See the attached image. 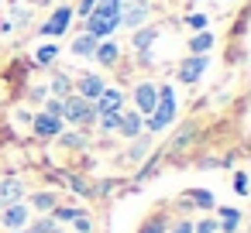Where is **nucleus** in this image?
Listing matches in <instances>:
<instances>
[{"instance_id":"1","label":"nucleus","mask_w":251,"mask_h":233,"mask_svg":"<svg viewBox=\"0 0 251 233\" xmlns=\"http://www.w3.org/2000/svg\"><path fill=\"white\" fill-rule=\"evenodd\" d=\"M117 24H121V0H97L93 14L86 18V35L100 42L110 31H117Z\"/></svg>"},{"instance_id":"2","label":"nucleus","mask_w":251,"mask_h":233,"mask_svg":"<svg viewBox=\"0 0 251 233\" xmlns=\"http://www.w3.org/2000/svg\"><path fill=\"white\" fill-rule=\"evenodd\" d=\"M155 89H158V103H155V110L148 117V127L151 130H165L176 120V93H172V86H155Z\"/></svg>"},{"instance_id":"3","label":"nucleus","mask_w":251,"mask_h":233,"mask_svg":"<svg viewBox=\"0 0 251 233\" xmlns=\"http://www.w3.org/2000/svg\"><path fill=\"white\" fill-rule=\"evenodd\" d=\"M62 117L73 120V124H90V120L97 117V110H93L90 100H83V96H66V100H62Z\"/></svg>"},{"instance_id":"4","label":"nucleus","mask_w":251,"mask_h":233,"mask_svg":"<svg viewBox=\"0 0 251 233\" xmlns=\"http://www.w3.org/2000/svg\"><path fill=\"white\" fill-rule=\"evenodd\" d=\"M148 14H151L148 0H121V24L141 28V21H148Z\"/></svg>"},{"instance_id":"5","label":"nucleus","mask_w":251,"mask_h":233,"mask_svg":"<svg viewBox=\"0 0 251 233\" xmlns=\"http://www.w3.org/2000/svg\"><path fill=\"white\" fill-rule=\"evenodd\" d=\"M134 103H138V113H141V117H151V110H155V103H158L155 83H141V86L134 89Z\"/></svg>"},{"instance_id":"6","label":"nucleus","mask_w":251,"mask_h":233,"mask_svg":"<svg viewBox=\"0 0 251 233\" xmlns=\"http://www.w3.org/2000/svg\"><path fill=\"white\" fill-rule=\"evenodd\" d=\"M69 21H73V7H59L49 21H45V28H42V35H49V38H59L66 28H69Z\"/></svg>"},{"instance_id":"7","label":"nucleus","mask_w":251,"mask_h":233,"mask_svg":"<svg viewBox=\"0 0 251 233\" xmlns=\"http://www.w3.org/2000/svg\"><path fill=\"white\" fill-rule=\"evenodd\" d=\"M4 226L7 230H25L28 226V206L25 202H14V206H4Z\"/></svg>"},{"instance_id":"8","label":"nucleus","mask_w":251,"mask_h":233,"mask_svg":"<svg viewBox=\"0 0 251 233\" xmlns=\"http://www.w3.org/2000/svg\"><path fill=\"white\" fill-rule=\"evenodd\" d=\"M121 103H124V93L107 86V89L97 96V106H93V110H97V113H121Z\"/></svg>"},{"instance_id":"9","label":"nucleus","mask_w":251,"mask_h":233,"mask_svg":"<svg viewBox=\"0 0 251 233\" xmlns=\"http://www.w3.org/2000/svg\"><path fill=\"white\" fill-rule=\"evenodd\" d=\"M21 195H25V185L18 178H4V182H0V209L21 202Z\"/></svg>"},{"instance_id":"10","label":"nucleus","mask_w":251,"mask_h":233,"mask_svg":"<svg viewBox=\"0 0 251 233\" xmlns=\"http://www.w3.org/2000/svg\"><path fill=\"white\" fill-rule=\"evenodd\" d=\"M203 69H206V59H203V55H193V59H186V62H182L179 79H182V83H196V79L203 76Z\"/></svg>"},{"instance_id":"11","label":"nucleus","mask_w":251,"mask_h":233,"mask_svg":"<svg viewBox=\"0 0 251 233\" xmlns=\"http://www.w3.org/2000/svg\"><path fill=\"white\" fill-rule=\"evenodd\" d=\"M59 130H62V120L59 117H49V113H38L35 117V134L38 137H55Z\"/></svg>"},{"instance_id":"12","label":"nucleus","mask_w":251,"mask_h":233,"mask_svg":"<svg viewBox=\"0 0 251 233\" xmlns=\"http://www.w3.org/2000/svg\"><path fill=\"white\" fill-rule=\"evenodd\" d=\"M103 89H107V86H103L100 76H83V79H79V96H83V100H97Z\"/></svg>"},{"instance_id":"13","label":"nucleus","mask_w":251,"mask_h":233,"mask_svg":"<svg viewBox=\"0 0 251 233\" xmlns=\"http://www.w3.org/2000/svg\"><path fill=\"white\" fill-rule=\"evenodd\" d=\"M117 130H121L124 137H138V134H141V113H121Z\"/></svg>"},{"instance_id":"14","label":"nucleus","mask_w":251,"mask_h":233,"mask_svg":"<svg viewBox=\"0 0 251 233\" xmlns=\"http://www.w3.org/2000/svg\"><path fill=\"white\" fill-rule=\"evenodd\" d=\"M117 55H121V48H117L114 42H103V45H97V52H93V59H97L100 65H114Z\"/></svg>"},{"instance_id":"15","label":"nucleus","mask_w":251,"mask_h":233,"mask_svg":"<svg viewBox=\"0 0 251 233\" xmlns=\"http://www.w3.org/2000/svg\"><path fill=\"white\" fill-rule=\"evenodd\" d=\"M93 52H97V38H93V35H83V38L73 42V55H79V59H93Z\"/></svg>"},{"instance_id":"16","label":"nucleus","mask_w":251,"mask_h":233,"mask_svg":"<svg viewBox=\"0 0 251 233\" xmlns=\"http://www.w3.org/2000/svg\"><path fill=\"white\" fill-rule=\"evenodd\" d=\"M237 223H241V209L224 206V209H220V226H224V233H234V230H237Z\"/></svg>"},{"instance_id":"17","label":"nucleus","mask_w":251,"mask_h":233,"mask_svg":"<svg viewBox=\"0 0 251 233\" xmlns=\"http://www.w3.org/2000/svg\"><path fill=\"white\" fill-rule=\"evenodd\" d=\"M31 206H35V209H42V212H49V209H55V206H59V199H55L52 192H38V195H31Z\"/></svg>"},{"instance_id":"18","label":"nucleus","mask_w":251,"mask_h":233,"mask_svg":"<svg viewBox=\"0 0 251 233\" xmlns=\"http://www.w3.org/2000/svg\"><path fill=\"white\" fill-rule=\"evenodd\" d=\"M28 233H59V223H55L52 216H42V219H35V223L28 226Z\"/></svg>"},{"instance_id":"19","label":"nucleus","mask_w":251,"mask_h":233,"mask_svg":"<svg viewBox=\"0 0 251 233\" xmlns=\"http://www.w3.org/2000/svg\"><path fill=\"white\" fill-rule=\"evenodd\" d=\"M155 38H158V31H155V28H145V31H138V35H134V48H138V52H145Z\"/></svg>"},{"instance_id":"20","label":"nucleus","mask_w":251,"mask_h":233,"mask_svg":"<svg viewBox=\"0 0 251 233\" xmlns=\"http://www.w3.org/2000/svg\"><path fill=\"white\" fill-rule=\"evenodd\" d=\"M210 45H213V35H206V31H203V35H196V38L189 42V48H193V55H203V52H206Z\"/></svg>"},{"instance_id":"21","label":"nucleus","mask_w":251,"mask_h":233,"mask_svg":"<svg viewBox=\"0 0 251 233\" xmlns=\"http://www.w3.org/2000/svg\"><path fill=\"white\" fill-rule=\"evenodd\" d=\"M52 93H55V100H66V96H69V79H66L62 72L52 79Z\"/></svg>"},{"instance_id":"22","label":"nucleus","mask_w":251,"mask_h":233,"mask_svg":"<svg viewBox=\"0 0 251 233\" xmlns=\"http://www.w3.org/2000/svg\"><path fill=\"white\" fill-rule=\"evenodd\" d=\"M55 55H59V48H55V45L38 48V62H42V65H52V62H55Z\"/></svg>"},{"instance_id":"23","label":"nucleus","mask_w":251,"mask_h":233,"mask_svg":"<svg viewBox=\"0 0 251 233\" xmlns=\"http://www.w3.org/2000/svg\"><path fill=\"white\" fill-rule=\"evenodd\" d=\"M117 124H121V113H100V127L103 130H117Z\"/></svg>"},{"instance_id":"24","label":"nucleus","mask_w":251,"mask_h":233,"mask_svg":"<svg viewBox=\"0 0 251 233\" xmlns=\"http://www.w3.org/2000/svg\"><path fill=\"white\" fill-rule=\"evenodd\" d=\"M73 226H76V233H90V230H93V223H90V216H86V212H79V216L73 219Z\"/></svg>"},{"instance_id":"25","label":"nucleus","mask_w":251,"mask_h":233,"mask_svg":"<svg viewBox=\"0 0 251 233\" xmlns=\"http://www.w3.org/2000/svg\"><path fill=\"white\" fill-rule=\"evenodd\" d=\"M193 199H196V206H203V209H210V206H213V195H210L206 189H200V192H193Z\"/></svg>"},{"instance_id":"26","label":"nucleus","mask_w":251,"mask_h":233,"mask_svg":"<svg viewBox=\"0 0 251 233\" xmlns=\"http://www.w3.org/2000/svg\"><path fill=\"white\" fill-rule=\"evenodd\" d=\"M186 24H189L193 31H203V28H206V18H203V14H189V18H186Z\"/></svg>"},{"instance_id":"27","label":"nucleus","mask_w":251,"mask_h":233,"mask_svg":"<svg viewBox=\"0 0 251 233\" xmlns=\"http://www.w3.org/2000/svg\"><path fill=\"white\" fill-rule=\"evenodd\" d=\"M234 189H237V195H248V175L244 171L234 175Z\"/></svg>"},{"instance_id":"28","label":"nucleus","mask_w":251,"mask_h":233,"mask_svg":"<svg viewBox=\"0 0 251 233\" xmlns=\"http://www.w3.org/2000/svg\"><path fill=\"white\" fill-rule=\"evenodd\" d=\"M193 233H217V223H213V219H200V223L193 226Z\"/></svg>"},{"instance_id":"29","label":"nucleus","mask_w":251,"mask_h":233,"mask_svg":"<svg viewBox=\"0 0 251 233\" xmlns=\"http://www.w3.org/2000/svg\"><path fill=\"white\" fill-rule=\"evenodd\" d=\"M45 113H49V117H59V120H62V100H52V103L45 106Z\"/></svg>"},{"instance_id":"30","label":"nucleus","mask_w":251,"mask_h":233,"mask_svg":"<svg viewBox=\"0 0 251 233\" xmlns=\"http://www.w3.org/2000/svg\"><path fill=\"white\" fill-rule=\"evenodd\" d=\"M93 7H97V0H79V7H76V11H79L83 18H90V14H93Z\"/></svg>"},{"instance_id":"31","label":"nucleus","mask_w":251,"mask_h":233,"mask_svg":"<svg viewBox=\"0 0 251 233\" xmlns=\"http://www.w3.org/2000/svg\"><path fill=\"white\" fill-rule=\"evenodd\" d=\"M62 144H66V148H79V144H83V137H79V134H66V137H62Z\"/></svg>"},{"instance_id":"32","label":"nucleus","mask_w":251,"mask_h":233,"mask_svg":"<svg viewBox=\"0 0 251 233\" xmlns=\"http://www.w3.org/2000/svg\"><path fill=\"white\" fill-rule=\"evenodd\" d=\"M145 151H148V137H141V144H134V148H131V158H141Z\"/></svg>"},{"instance_id":"33","label":"nucleus","mask_w":251,"mask_h":233,"mask_svg":"<svg viewBox=\"0 0 251 233\" xmlns=\"http://www.w3.org/2000/svg\"><path fill=\"white\" fill-rule=\"evenodd\" d=\"M172 233H193V223H189V219H182V223H176V226H172Z\"/></svg>"},{"instance_id":"34","label":"nucleus","mask_w":251,"mask_h":233,"mask_svg":"<svg viewBox=\"0 0 251 233\" xmlns=\"http://www.w3.org/2000/svg\"><path fill=\"white\" fill-rule=\"evenodd\" d=\"M162 230H165V226H162V223H158V219H155V223H148V226H145V233H162Z\"/></svg>"},{"instance_id":"35","label":"nucleus","mask_w":251,"mask_h":233,"mask_svg":"<svg viewBox=\"0 0 251 233\" xmlns=\"http://www.w3.org/2000/svg\"><path fill=\"white\" fill-rule=\"evenodd\" d=\"M11 233H28V230H11Z\"/></svg>"},{"instance_id":"36","label":"nucleus","mask_w":251,"mask_h":233,"mask_svg":"<svg viewBox=\"0 0 251 233\" xmlns=\"http://www.w3.org/2000/svg\"><path fill=\"white\" fill-rule=\"evenodd\" d=\"M31 4H45V0H31Z\"/></svg>"}]
</instances>
